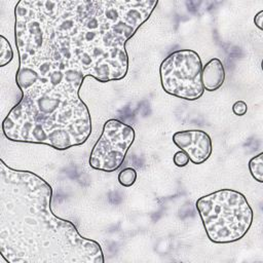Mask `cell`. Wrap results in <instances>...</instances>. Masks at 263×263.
<instances>
[{
    "mask_svg": "<svg viewBox=\"0 0 263 263\" xmlns=\"http://www.w3.org/2000/svg\"><path fill=\"white\" fill-rule=\"evenodd\" d=\"M2 132L12 142L67 150L87 141L91 118L79 95L37 89L22 93L20 102L4 118Z\"/></svg>",
    "mask_w": 263,
    "mask_h": 263,
    "instance_id": "3957f363",
    "label": "cell"
},
{
    "mask_svg": "<svg viewBox=\"0 0 263 263\" xmlns=\"http://www.w3.org/2000/svg\"><path fill=\"white\" fill-rule=\"evenodd\" d=\"M232 112L236 116H243L248 112V105L245 101H236L232 105Z\"/></svg>",
    "mask_w": 263,
    "mask_h": 263,
    "instance_id": "4fadbf2b",
    "label": "cell"
},
{
    "mask_svg": "<svg viewBox=\"0 0 263 263\" xmlns=\"http://www.w3.org/2000/svg\"><path fill=\"white\" fill-rule=\"evenodd\" d=\"M201 73V59L193 49L175 50L159 66L160 84L164 92L186 101H196L203 96Z\"/></svg>",
    "mask_w": 263,
    "mask_h": 263,
    "instance_id": "5b68a950",
    "label": "cell"
},
{
    "mask_svg": "<svg viewBox=\"0 0 263 263\" xmlns=\"http://www.w3.org/2000/svg\"><path fill=\"white\" fill-rule=\"evenodd\" d=\"M137 177H138L137 171L132 166H127L119 172L117 180L121 186L128 188V187H132L136 183Z\"/></svg>",
    "mask_w": 263,
    "mask_h": 263,
    "instance_id": "30bf717a",
    "label": "cell"
},
{
    "mask_svg": "<svg viewBox=\"0 0 263 263\" xmlns=\"http://www.w3.org/2000/svg\"><path fill=\"white\" fill-rule=\"evenodd\" d=\"M173 143L189 155L193 164L205 162L212 155L213 144L208 133L201 129H186L173 135Z\"/></svg>",
    "mask_w": 263,
    "mask_h": 263,
    "instance_id": "52a82bcc",
    "label": "cell"
},
{
    "mask_svg": "<svg viewBox=\"0 0 263 263\" xmlns=\"http://www.w3.org/2000/svg\"><path fill=\"white\" fill-rule=\"evenodd\" d=\"M157 0H21L14 7L22 93L51 88L79 95L85 77L119 81L128 71L126 42Z\"/></svg>",
    "mask_w": 263,
    "mask_h": 263,
    "instance_id": "6da1fadb",
    "label": "cell"
},
{
    "mask_svg": "<svg viewBox=\"0 0 263 263\" xmlns=\"http://www.w3.org/2000/svg\"><path fill=\"white\" fill-rule=\"evenodd\" d=\"M135 138L136 132L132 125L116 118L108 119L90 151L89 166L105 173L117 171L122 165Z\"/></svg>",
    "mask_w": 263,
    "mask_h": 263,
    "instance_id": "8992f818",
    "label": "cell"
},
{
    "mask_svg": "<svg viewBox=\"0 0 263 263\" xmlns=\"http://www.w3.org/2000/svg\"><path fill=\"white\" fill-rule=\"evenodd\" d=\"M254 23L255 26L259 29V30H263V10H260L254 17Z\"/></svg>",
    "mask_w": 263,
    "mask_h": 263,
    "instance_id": "5bb4252c",
    "label": "cell"
},
{
    "mask_svg": "<svg viewBox=\"0 0 263 263\" xmlns=\"http://www.w3.org/2000/svg\"><path fill=\"white\" fill-rule=\"evenodd\" d=\"M13 60V50L8 40L1 35L0 36V67L8 65Z\"/></svg>",
    "mask_w": 263,
    "mask_h": 263,
    "instance_id": "8fae6325",
    "label": "cell"
},
{
    "mask_svg": "<svg viewBox=\"0 0 263 263\" xmlns=\"http://www.w3.org/2000/svg\"><path fill=\"white\" fill-rule=\"evenodd\" d=\"M249 171L255 181L263 183V153L253 156L249 161Z\"/></svg>",
    "mask_w": 263,
    "mask_h": 263,
    "instance_id": "9c48e42d",
    "label": "cell"
},
{
    "mask_svg": "<svg viewBox=\"0 0 263 263\" xmlns=\"http://www.w3.org/2000/svg\"><path fill=\"white\" fill-rule=\"evenodd\" d=\"M225 69L223 63L218 58L211 59L204 66H202V84L204 90H218L225 82Z\"/></svg>",
    "mask_w": 263,
    "mask_h": 263,
    "instance_id": "ba28073f",
    "label": "cell"
},
{
    "mask_svg": "<svg viewBox=\"0 0 263 263\" xmlns=\"http://www.w3.org/2000/svg\"><path fill=\"white\" fill-rule=\"evenodd\" d=\"M52 187L26 170L0 164V252L9 263H104L101 245L51 211Z\"/></svg>",
    "mask_w": 263,
    "mask_h": 263,
    "instance_id": "7a4b0ae2",
    "label": "cell"
},
{
    "mask_svg": "<svg viewBox=\"0 0 263 263\" xmlns=\"http://www.w3.org/2000/svg\"><path fill=\"white\" fill-rule=\"evenodd\" d=\"M190 159H189V155L183 151V150H179L177 151L174 156H173V162L176 166L178 167H184L189 163Z\"/></svg>",
    "mask_w": 263,
    "mask_h": 263,
    "instance_id": "7c38bea8",
    "label": "cell"
},
{
    "mask_svg": "<svg viewBox=\"0 0 263 263\" xmlns=\"http://www.w3.org/2000/svg\"><path fill=\"white\" fill-rule=\"evenodd\" d=\"M195 208L208 238L214 243H231L249 232L254 213L247 197L234 189H219L200 196Z\"/></svg>",
    "mask_w": 263,
    "mask_h": 263,
    "instance_id": "277c9868",
    "label": "cell"
}]
</instances>
